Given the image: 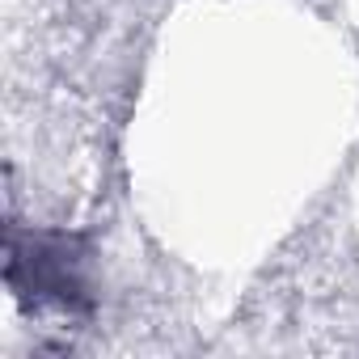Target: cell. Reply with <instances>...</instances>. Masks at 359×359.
Masks as SVG:
<instances>
[{
    "instance_id": "cell-1",
    "label": "cell",
    "mask_w": 359,
    "mask_h": 359,
    "mask_svg": "<svg viewBox=\"0 0 359 359\" xmlns=\"http://www.w3.org/2000/svg\"><path fill=\"white\" fill-rule=\"evenodd\" d=\"M9 283L18 296L34 304H51L64 313L89 309L85 254L72 237H60V233H13Z\"/></svg>"
}]
</instances>
